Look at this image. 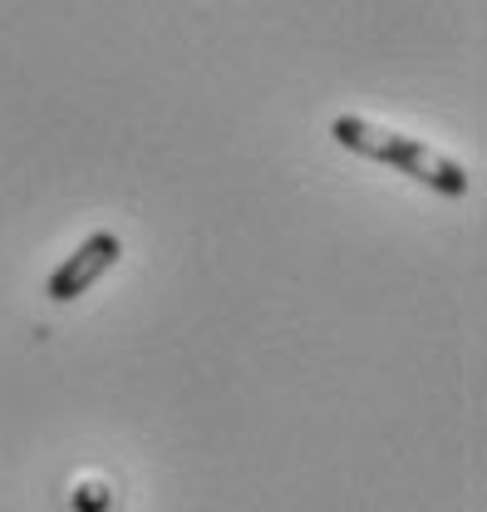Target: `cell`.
Returning <instances> with one entry per match:
<instances>
[{
  "label": "cell",
  "mask_w": 487,
  "mask_h": 512,
  "mask_svg": "<svg viewBox=\"0 0 487 512\" xmlns=\"http://www.w3.org/2000/svg\"><path fill=\"white\" fill-rule=\"evenodd\" d=\"M123 256V242L114 232H94V237H84L79 242V252L64 256V266L50 276V301H74V296H84L114 261Z\"/></svg>",
  "instance_id": "2"
},
{
  "label": "cell",
  "mask_w": 487,
  "mask_h": 512,
  "mask_svg": "<svg viewBox=\"0 0 487 512\" xmlns=\"http://www.w3.org/2000/svg\"><path fill=\"white\" fill-rule=\"evenodd\" d=\"M335 143H340V148H350V153L379 158V163H389V168L409 173L414 183H424V188H433V192H448V197L468 192V173H463L453 158L433 153L428 143L409 138V133H389V128L369 124V119L345 114V119H335Z\"/></svg>",
  "instance_id": "1"
}]
</instances>
